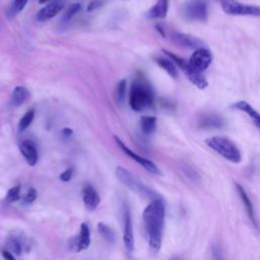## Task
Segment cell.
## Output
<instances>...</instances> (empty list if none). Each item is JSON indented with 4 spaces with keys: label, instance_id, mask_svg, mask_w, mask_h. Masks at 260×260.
Instances as JSON below:
<instances>
[{
    "label": "cell",
    "instance_id": "29",
    "mask_svg": "<svg viewBox=\"0 0 260 260\" xmlns=\"http://www.w3.org/2000/svg\"><path fill=\"white\" fill-rule=\"evenodd\" d=\"M37 196H38L37 190H36L35 188H29V191L24 195V197H23V202H24V203H26V204L33 203V202L37 200Z\"/></svg>",
    "mask_w": 260,
    "mask_h": 260
},
{
    "label": "cell",
    "instance_id": "24",
    "mask_svg": "<svg viewBox=\"0 0 260 260\" xmlns=\"http://www.w3.org/2000/svg\"><path fill=\"white\" fill-rule=\"evenodd\" d=\"M157 127V118L154 116H143L141 119V128L144 134L154 133Z\"/></svg>",
    "mask_w": 260,
    "mask_h": 260
},
{
    "label": "cell",
    "instance_id": "31",
    "mask_svg": "<svg viewBox=\"0 0 260 260\" xmlns=\"http://www.w3.org/2000/svg\"><path fill=\"white\" fill-rule=\"evenodd\" d=\"M212 260H226L222 249L218 245H213L211 248Z\"/></svg>",
    "mask_w": 260,
    "mask_h": 260
},
{
    "label": "cell",
    "instance_id": "18",
    "mask_svg": "<svg viewBox=\"0 0 260 260\" xmlns=\"http://www.w3.org/2000/svg\"><path fill=\"white\" fill-rule=\"evenodd\" d=\"M63 9V5L59 3V2H52L49 3L48 5L44 6L42 9L39 10V12L37 13V21L39 22H45V21H48L54 17Z\"/></svg>",
    "mask_w": 260,
    "mask_h": 260
},
{
    "label": "cell",
    "instance_id": "20",
    "mask_svg": "<svg viewBox=\"0 0 260 260\" xmlns=\"http://www.w3.org/2000/svg\"><path fill=\"white\" fill-rule=\"evenodd\" d=\"M5 245H6V249L9 250L12 254L20 256L25 249L26 244H24V242L20 240L18 237L9 236L5 241Z\"/></svg>",
    "mask_w": 260,
    "mask_h": 260
},
{
    "label": "cell",
    "instance_id": "1",
    "mask_svg": "<svg viewBox=\"0 0 260 260\" xmlns=\"http://www.w3.org/2000/svg\"><path fill=\"white\" fill-rule=\"evenodd\" d=\"M165 216L166 207L160 198L152 201L143 212V220L148 239V245L154 253H158L162 246Z\"/></svg>",
    "mask_w": 260,
    "mask_h": 260
},
{
    "label": "cell",
    "instance_id": "6",
    "mask_svg": "<svg viewBox=\"0 0 260 260\" xmlns=\"http://www.w3.org/2000/svg\"><path fill=\"white\" fill-rule=\"evenodd\" d=\"M225 13L230 15H246V17L260 18V6L244 4L234 0H226L222 2Z\"/></svg>",
    "mask_w": 260,
    "mask_h": 260
},
{
    "label": "cell",
    "instance_id": "5",
    "mask_svg": "<svg viewBox=\"0 0 260 260\" xmlns=\"http://www.w3.org/2000/svg\"><path fill=\"white\" fill-rule=\"evenodd\" d=\"M163 52L166 53V55L169 57L173 61V62L182 70V72L185 74L186 78L190 81V83L192 85H194L197 88L204 89V88L207 87L208 82L205 80V78L202 75V73L195 71L190 66L188 61H186L185 59H183L182 57H179V56L175 55L174 53H172L170 51H167L165 49L163 50Z\"/></svg>",
    "mask_w": 260,
    "mask_h": 260
},
{
    "label": "cell",
    "instance_id": "36",
    "mask_svg": "<svg viewBox=\"0 0 260 260\" xmlns=\"http://www.w3.org/2000/svg\"><path fill=\"white\" fill-rule=\"evenodd\" d=\"M50 1V0H39V2L42 4V3H46V2H48Z\"/></svg>",
    "mask_w": 260,
    "mask_h": 260
},
{
    "label": "cell",
    "instance_id": "11",
    "mask_svg": "<svg viewBox=\"0 0 260 260\" xmlns=\"http://www.w3.org/2000/svg\"><path fill=\"white\" fill-rule=\"evenodd\" d=\"M123 243L127 253L131 254L134 251V233L131 212L128 206L124 209V223H123Z\"/></svg>",
    "mask_w": 260,
    "mask_h": 260
},
{
    "label": "cell",
    "instance_id": "12",
    "mask_svg": "<svg viewBox=\"0 0 260 260\" xmlns=\"http://www.w3.org/2000/svg\"><path fill=\"white\" fill-rule=\"evenodd\" d=\"M171 39L173 40V42H175L177 45L181 46L183 48L193 49V50L203 48V42L201 39H198L197 37L189 34L175 32L171 34Z\"/></svg>",
    "mask_w": 260,
    "mask_h": 260
},
{
    "label": "cell",
    "instance_id": "15",
    "mask_svg": "<svg viewBox=\"0 0 260 260\" xmlns=\"http://www.w3.org/2000/svg\"><path fill=\"white\" fill-rule=\"evenodd\" d=\"M225 125L223 117L217 114H204L198 120V126L203 129H219Z\"/></svg>",
    "mask_w": 260,
    "mask_h": 260
},
{
    "label": "cell",
    "instance_id": "9",
    "mask_svg": "<svg viewBox=\"0 0 260 260\" xmlns=\"http://www.w3.org/2000/svg\"><path fill=\"white\" fill-rule=\"evenodd\" d=\"M188 62L190 64V66L195 71L202 73L211 64V62H212V55L205 48L197 49V50L194 51V53H192V55H191Z\"/></svg>",
    "mask_w": 260,
    "mask_h": 260
},
{
    "label": "cell",
    "instance_id": "33",
    "mask_svg": "<svg viewBox=\"0 0 260 260\" xmlns=\"http://www.w3.org/2000/svg\"><path fill=\"white\" fill-rule=\"evenodd\" d=\"M103 4V1L102 0H94V1H91L87 7V12H90V11H94L96 9H98L99 7H101Z\"/></svg>",
    "mask_w": 260,
    "mask_h": 260
},
{
    "label": "cell",
    "instance_id": "16",
    "mask_svg": "<svg viewBox=\"0 0 260 260\" xmlns=\"http://www.w3.org/2000/svg\"><path fill=\"white\" fill-rule=\"evenodd\" d=\"M20 149L22 155L26 159L27 163L29 166H35L38 163L39 160V155L36 145L29 141H25L20 144Z\"/></svg>",
    "mask_w": 260,
    "mask_h": 260
},
{
    "label": "cell",
    "instance_id": "10",
    "mask_svg": "<svg viewBox=\"0 0 260 260\" xmlns=\"http://www.w3.org/2000/svg\"><path fill=\"white\" fill-rule=\"evenodd\" d=\"M90 245V231L87 223L81 225V232L79 236L72 237L69 242V249L73 252H81L87 250Z\"/></svg>",
    "mask_w": 260,
    "mask_h": 260
},
{
    "label": "cell",
    "instance_id": "8",
    "mask_svg": "<svg viewBox=\"0 0 260 260\" xmlns=\"http://www.w3.org/2000/svg\"><path fill=\"white\" fill-rule=\"evenodd\" d=\"M207 3L205 0H191L185 5L184 14L189 21L205 22L207 20Z\"/></svg>",
    "mask_w": 260,
    "mask_h": 260
},
{
    "label": "cell",
    "instance_id": "2",
    "mask_svg": "<svg viewBox=\"0 0 260 260\" xmlns=\"http://www.w3.org/2000/svg\"><path fill=\"white\" fill-rule=\"evenodd\" d=\"M154 101V90L146 81L137 79L132 83L129 95V104L132 110L136 112L144 111L150 108Z\"/></svg>",
    "mask_w": 260,
    "mask_h": 260
},
{
    "label": "cell",
    "instance_id": "14",
    "mask_svg": "<svg viewBox=\"0 0 260 260\" xmlns=\"http://www.w3.org/2000/svg\"><path fill=\"white\" fill-rule=\"evenodd\" d=\"M235 186L237 188V191H238V194H239V196L241 198L242 203H243L244 207H245V209H246L247 216H248L250 222L252 223V225L254 226L255 229H258V221L256 219L255 209H254L253 203H252L250 198H249L247 192L245 191V189H244V187L241 186L240 184H238V183H235Z\"/></svg>",
    "mask_w": 260,
    "mask_h": 260
},
{
    "label": "cell",
    "instance_id": "37",
    "mask_svg": "<svg viewBox=\"0 0 260 260\" xmlns=\"http://www.w3.org/2000/svg\"><path fill=\"white\" fill-rule=\"evenodd\" d=\"M170 260H182V259H180L179 257H173V258L170 259Z\"/></svg>",
    "mask_w": 260,
    "mask_h": 260
},
{
    "label": "cell",
    "instance_id": "35",
    "mask_svg": "<svg viewBox=\"0 0 260 260\" xmlns=\"http://www.w3.org/2000/svg\"><path fill=\"white\" fill-rule=\"evenodd\" d=\"M72 134H73V130H72V129H70V128H68V127H65V128L62 129V135H63L64 137H69V136H71Z\"/></svg>",
    "mask_w": 260,
    "mask_h": 260
},
{
    "label": "cell",
    "instance_id": "19",
    "mask_svg": "<svg viewBox=\"0 0 260 260\" xmlns=\"http://www.w3.org/2000/svg\"><path fill=\"white\" fill-rule=\"evenodd\" d=\"M168 8L169 0H158L157 3L149 9L147 17L149 19H164L168 13Z\"/></svg>",
    "mask_w": 260,
    "mask_h": 260
},
{
    "label": "cell",
    "instance_id": "4",
    "mask_svg": "<svg viewBox=\"0 0 260 260\" xmlns=\"http://www.w3.org/2000/svg\"><path fill=\"white\" fill-rule=\"evenodd\" d=\"M116 177L118 178V180L122 183V184L125 185L127 188H129L133 192L140 194L144 197H146V198H151L152 201L159 200V197L156 192H154L149 187L144 185L139 178L134 176L130 171L125 169V168L120 167V166L117 167Z\"/></svg>",
    "mask_w": 260,
    "mask_h": 260
},
{
    "label": "cell",
    "instance_id": "22",
    "mask_svg": "<svg viewBox=\"0 0 260 260\" xmlns=\"http://www.w3.org/2000/svg\"><path fill=\"white\" fill-rule=\"evenodd\" d=\"M156 62L158 63V65L160 67H162L165 71H167V73L169 74L171 76V78L177 79L178 70H177V67H176L175 63L173 62V61L171 59L159 57V58L156 59Z\"/></svg>",
    "mask_w": 260,
    "mask_h": 260
},
{
    "label": "cell",
    "instance_id": "28",
    "mask_svg": "<svg viewBox=\"0 0 260 260\" xmlns=\"http://www.w3.org/2000/svg\"><path fill=\"white\" fill-rule=\"evenodd\" d=\"M126 97V81L125 80H121L116 88V99L117 103L119 104H123L125 101Z\"/></svg>",
    "mask_w": 260,
    "mask_h": 260
},
{
    "label": "cell",
    "instance_id": "7",
    "mask_svg": "<svg viewBox=\"0 0 260 260\" xmlns=\"http://www.w3.org/2000/svg\"><path fill=\"white\" fill-rule=\"evenodd\" d=\"M114 139H115V142H116L117 145L120 147V149L123 151L126 156H128L130 159H132L137 164L141 165L144 168V169H145L148 173H150L152 175H156V176H161L162 175V172L159 169V167L154 162L148 160V159H145V158H144V157H142L140 155H137L136 152H134L128 146H126V144L123 142H122L120 139H118L117 136H115Z\"/></svg>",
    "mask_w": 260,
    "mask_h": 260
},
{
    "label": "cell",
    "instance_id": "30",
    "mask_svg": "<svg viewBox=\"0 0 260 260\" xmlns=\"http://www.w3.org/2000/svg\"><path fill=\"white\" fill-rule=\"evenodd\" d=\"M81 9H82V5L80 3H73V4H71L68 7V9H67V11L65 13V19H66V21H70L76 13H79L81 11Z\"/></svg>",
    "mask_w": 260,
    "mask_h": 260
},
{
    "label": "cell",
    "instance_id": "32",
    "mask_svg": "<svg viewBox=\"0 0 260 260\" xmlns=\"http://www.w3.org/2000/svg\"><path fill=\"white\" fill-rule=\"evenodd\" d=\"M72 176H73V169L72 168H68V169H66L63 173L60 174L59 178L63 182H69L72 179Z\"/></svg>",
    "mask_w": 260,
    "mask_h": 260
},
{
    "label": "cell",
    "instance_id": "21",
    "mask_svg": "<svg viewBox=\"0 0 260 260\" xmlns=\"http://www.w3.org/2000/svg\"><path fill=\"white\" fill-rule=\"evenodd\" d=\"M29 90L25 87L18 86L17 87H14L12 91L11 103L14 107H19L29 99Z\"/></svg>",
    "mask_w": 260,
    "mask_h": 260
},
{
    "label": "cell",
    "instance_id": "38",
    "mask_svg": "<svg viewBox=\"0 0 260 260\" xmlns=\"http://www.w3.org/2000/svg\"><path fill=\"white\" fill-rule=\"evenodd\" d=\"M223 1H226V0H223Z\"/></svg>",
    "mask_w": 260,
    "mask_h": 260
},
{
    "label": "cell",
    "instance_id": "23",
    "mask_svg": "<svg viewBox=\"0 0 260 260\" xmlns=\"http://www.w3.org/2000/svg\"><path fill=\"white\" fill-rule=\"evenodd\" d=\"M97 229H98V233L106 242H108L109 244H114L116 242L115 232L108 225H106L104 223H98Z\"/></svg>",
    "mask_w": 260,
    "mask_h": 260
},
{
    "label": "cell",
    "instance_id": "3",
    "mask_svg": "<svg viewBox=\"0 0 260 260\" xmlns=\"http://www.w3.org/2000/svg\"><path fill=\"white\" fill-rule=\"evenodd\" d=\"M208 147L218 152L223 158L234 164H239L242 161L241 151L238 146L228 137L225 136H212L205 140Z\"/></svg>",
    "mask_w": 260,
    "mask_h": 260
},
{
    "label": "cell",
    "instance_id": "17",
    "mask_svg": "<svg viewBox=\"0 0 260 260\" xmlns=\"http://www.w3.org/2000/svg\"><path fill=\"white\" fill-rule=\"evenodd\" d=\"M232 108L241 112L246 113L254 122L255 126L260 130V113L246 101H238L232 105Z\"/></svg>",
    "mask_w": 260,
    "mask_h": 260
},
{
    "label": "cell",
    "instance_id": "34",
    "mask_svg": "<svg viewBox=\"0 0 260 260\" xmlns=\"http://www.w3.org/2000/svg\"><path fill=\"white\" fill-rule=\"evenodd\" d=\"M1 256L3 257L4 260H17V259L14 258V254H12V253H11L9 250H7L6 248L1 250Z\"/></svg>",
    "mask_w": 260,
    "mask_h": 260
},
{
    "label": "cell",
    "instance_id": "26",
    "mask_svg": "<svg viewBox=\"0 0 260 260\" xmlns=\"http://www.w3.org/2000/svg\"><path fill=\"white\" fill-rule=\"evenodd\" d=\"M28 0H13L9 9H8V17L13 18L19 14L27 5Z\"/></svg>",
    "mask_w": 260,
    "mask_h": 260
},
{
    "label": "cell",
    "instance_id": "25",
    "mask_svg": "<svg viewBox=\"0 0 260 260\" xmlns=\"http://www.w3.org/2000/svg\"><path fill=\"white\" fill-rule=\"evenodd\" d=\"M35 118V111L32 109L28 111L21 119L20 123H19V131L23 132L25 131L27 128H29V126L32 124V122Z\"/></svg>",
    "mask_w": 260,
    "mask_h": 260
},
{
    "label": "cell",
    "instance_id": "13",
    "mask_svg": "<svg viewBox=\"0 0 260 260\" xmlns=\"http://www.w3.org/2000/svg\"><path fill=\"white\" fill-rule=\"evenodd\" d=\"M82 196H83V202L86 206V208L89 211H94L97 209V207L100 204V195L97 192V190L94 188V186H91L89 184L86 185L83 188L82 191Z\"/></svg>",
    "mask_w": 260,
    "mask_h": 260
},
{
    "label": "cell",
    "instance_id": "27",
    "mask_svg": "<svg viewBox=\"0 0 260 260\" xmlns=\"http://www.w3.org/2000/svg\"><path fill=\"white\" fill-rule=\"evenodd\" d=\"M21 200V186L15 185L11 187L5 196V202L7 203H14Z\"/></svg>",
    "mask_w": 260,
    "mask_h": 260
}]
</instances>
